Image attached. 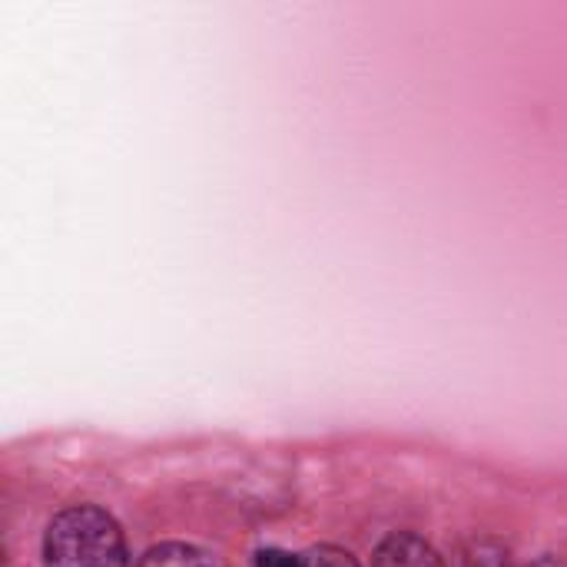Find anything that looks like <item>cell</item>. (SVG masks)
Masks as SVG:
<instances>
[{
	"mask_svg": "<svg viewBox=\"0 0 567 567\" xmlns=\"http://www.w3.org/2000/svg\"><path fill=\"white\" fill-rule=\"evenodd\" d=\"M528 567H567L565 561H558V558H542V561H535V565Z\"/></svg>",
	"mask_w": 567,
	"mask_h": 567,
	"instance_id": "5b68a950",
	"label": "cell"
},
{
	"mask_svg": "<svg viewBox=\"0 0 567 567\" xmlns=\"http://www.w3.org/2000/svg\"><path fill=\"white\" fill-rule=\"evenodd\" d=\"M136 567H229L223 558L196 548V545H183V542H163L153 545Z\"/></svg>",
	"mask_w": 567,
	"mask_h": 567,
	"instance_id": "7a4b0ae2",
	"label": "cell"
},
{
	"mask_svg": "<svg viewBox=\"0 0 567 567\" xmlns=\"http://www.w3.org/2000/svg\"><path fill=\"white\" fill-rule=\"evenodd\" d=\"M43 567H130L116 518L96 505L60 512L43 535Z\"/></svg>",
	"mask_w": 567,
	"mask_h": 567,
	"instance_id": "6da1fadb",
	"label": "cell"
},
{
	"mask_svg": "<svg viewBox=\"0 0 567 567\" xmlns=\"http://www.w3.org/2000/svg\"><path fill=\"white\" fill-rule=\"evenodd\" d=\"M256 567H302V555H289L279 548H266L256 555Z\"/></svg>",
	"mask_w": 567,
	"mask_h": 567,
	"instance_id": "277c9868",
	"label": "cell"
},
{
	"mask_svg": "<svg viewBox=\"0 0 567 567\" xmlns=\"http://www.w3.org/2000/svg\"><path fill=\"white\" fill-rule=\"evenodd\" d=\"M302 567H359V561L336 545H319L302 555Z\"/></svg>",
	"mask_w": 567,
	"mask_h": 567,
	"instance_id": "3957f363",
	"label": "cell"
}]
</instances>
